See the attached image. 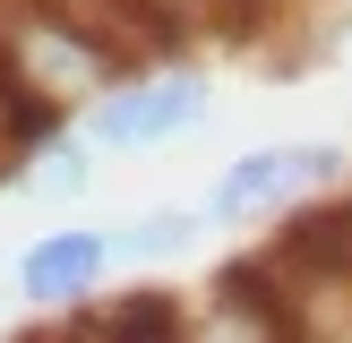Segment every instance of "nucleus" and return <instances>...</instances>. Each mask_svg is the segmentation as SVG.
Masks as SVG:
<instances>
[{"label": "nucleus", "mask_w": 352, "mask_h": 343, "mask_svg": "<svg viewBox=\"0 0 352 343\" xmlns=\"http://www.w3.org/2000/svg\"><path fill=\"white\" fill-rule=\"evenodd\" d=\"M352 180V146L344 137H275V146H250L206 180V223H250V215H275V206H301V198H327V189Z\"/></svg>", "instance_id": "1"}, {"label": "nucleus", "mask_w": 352, "mask_h": 343, "mask_svg": "<svg viewBox=\"0 0 352 343\" xmlns=\"http://www.w3.org/2000/svg\"><path fill=\"white\" fill-rule=\"evenodd\" d=\"M206 112H215V86L189 78V69H172V78H129V86H112V95L95 103L86 146H103V154H155V146H172V137L206 129Z\"/></svg>", "instance_id": "2"}, {"label": "nucleus", "mask_w": 352, "mask_h": 343, "mask_svg": "<svg viewBox=\"0 0 352 343\" xmlns=\"http://www.w3.org/2000/svg\"><path fill=\"white\" fill-rule=\"evenodd\" d=\"M112 257H120L112 232H95V223H60V232H43L26 257H17V292L43 300V309H69V300H86V292L112 274Z\"/></svg>", "instance_id": "3"}, {"label": "nucleus", "mask_w": 352, "mask_h": 343, "mask_svg": "<svg viewBox=\"0 0 352 343\" xmlns=\"http://www.w3.org/2000/svg\"><path fill=\"white\" fill-rule=\"evenodd\" d=\"M198 232H206V206H155V215H138L112 240H120V257H181Z\"/></svg>", "instance_id": "4"}, {"label": "nucleus", "mask_w": 352, "mask_h": 343, "mask_svg": "<svg viewBox=\"0 0 352 343\" xmlns=\"http://www.w3.org/2000/svg\"><path fill=\"white\" fill-rule=\"evenodd\" d=\"M95 180V154H86V137H60V146H43V163H34V189H52V198H78V189Z\"/></svg>", "instance_id": "5"}]
</instances>
